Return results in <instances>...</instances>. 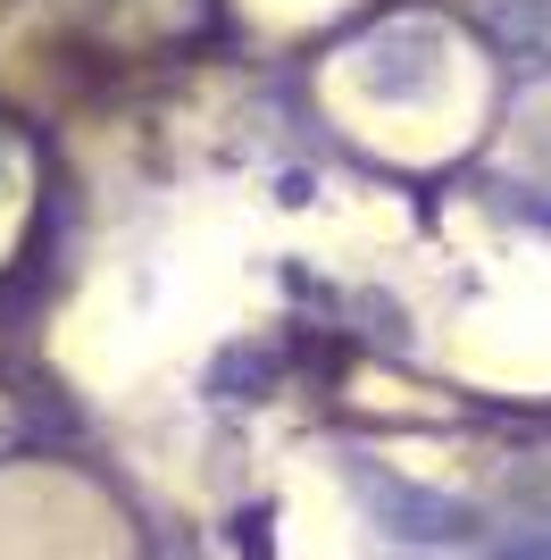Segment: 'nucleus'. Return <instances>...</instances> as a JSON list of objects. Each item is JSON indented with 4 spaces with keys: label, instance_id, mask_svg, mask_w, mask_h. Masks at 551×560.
<instances>
[{
    "label": "nucleus",
    "instance_id": "nucleus-1",
    "mask_svg": "<svg viewBox=\"0 0 551 560\" xmlns=\"http://www.w3.org/2000/svg\"><path fill=\"white\" fill-rule=\"evenodd\" d=\"M351 486H360L367 518H376L392 544H468L484 527L477 502L435 493V486H410V477H392V468H376V460H351Z\"/></svg>",
    "mask_w": 551,
    "mask_h": 560
},
{
    "label": "nucleus",
    "instance_id": "nucleus-2",
    "mask_svg": "<svg viewBox=\"0 0 551 560\" xmlns=\"http://www.w3.org/2000/svg\"><path fill=\"white\" fill-rule=\"evenodd\" d=\"M435 18H392L385 34H367L360 43V84L367 93H385V101H410L418 84H426V68H435Z\"/></svg>",
    "mask_w": 551,
    "mask_h": 560
},
{
    "label": "nucleus",
    "instance_id": "nucleus-3",
    "mask_svg": "<svg viewBox=\"0 0 551 560\" xmlns=\"http://www.w3.org/2000/svg\"><path fill=\"white\" fill-rule=\"evenodd\" d=\"M477 34L502 50L518 75L551 68V0H477Z\"/></svg>",
    "mask_w": 551,
    "mask_h": 560
},
{
    "label": "nucleus",
    "instance_id": "nucleus-4",
    "mask_svg": "<svg viewBox=\"0 0 551 560\" xmlns=\"http://www.w3.org/2000/svg\"><path fill=\"white\" fill-rule=\"evenodd\" d=\"M268 376H276L268 351H226V360L209 369V385H218L226 401H259V394H268Z\"/></svg>",
    "mask_w": 551,
    "mask_h": 560
},
{
    "label": "nucleus",
    "instance_id": "nucleus-5",
    "mask_svg": "<svg viewBox=\"0 0 551 560\" xmlns=\"http://www.w3.org/2000/svg\"><path fill=\"white\" fill-rule=\"evenodd\" d=\"M484 560H551V518H535V527H509V536L493 544Z\"/></svg>",
    "mask_w": 551,
    "mask_h": 560
},
{
    "label": "nucleus",
    "instance_id": "nucleus-6",
    "mask_svg": "<svg viewBox=\"0 0 551 560\" xmlns=\"http://www.w3.org/2000/svg\"><path fill=\"white\" fill-rule=\"evenodd\" d=\"M259 527H268V511H243V518H234V544H243V552H251V560H276Z\"/></svg>",
    "mask_w": 551,
    "mask_h": 560
},
{
    "label": "nucleus",
    "instance_id": "nucleus-7",
    "mask_svg": "<svg viewBox=\"0 0 551 560\" xmlns=\"http://www.w3.org/2000/svg\"><path fill=\"white\" fill-rule=\"evenodd\" d=\"M160 560H184V552H176V544H167V552H160Z\"/></svg>",
    "mask_w": 551,
    "mask_h": 560
}]
</instances>
